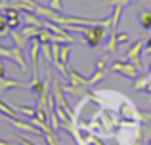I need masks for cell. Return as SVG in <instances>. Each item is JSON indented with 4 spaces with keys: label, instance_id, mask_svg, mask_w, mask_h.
<instances>
[{
    "label": "cell",
    "instance_id": "cell-1",
    "mask_svg": "<svg viewBox=\"0 0 151 145\" xmlns=\"http://www.w3.org/2000/svg\"><path fill=\"white\" fill-rule=\"evenodd\" d=\"M67 31H75V33H81L84 36V42L90 48H98L103 42V38L107 36V25L101 23H94V25H82V23H67L63 25Z\"/></svg>",
    "mask_w": 151,
    "mask_h": 145
},
{
    "label": "cell",
    "instance_id": "cell-2",
    "mask_svg": "<svg viewBox=\"0 0 151 145\" xmlns=\"http://www.w3.org/2000/svg\"><path fill=\"white\" fill-rule=\"evenodd\" d=\"M111 71L122 74V76H126V78H132V80H136V78L140 76V69H138L132 61H128V59H126V61L115 59L113 63H111Z\"/></svg>",
    "mask_w": 151,
    "mask_h": 145
},
{
    "label": "cell",
    "instance_id": "cell-3",
    "mask_svg": "<svg viewBox=\"0 0 151 145\" xmlns=\"http://www.w3.org/2000/svg\"><path fill=\"white\" fill-rule=\"evenodd\" d=\"M52 86H54V97H55V101H58V105H61V107L65 109V111L69 113L71 116H73L75 113H73V109H71L69 101H67V97H65V92H63V84H61V80L55 76L54 80H52ZM73 119H75V116H73Z\"/></svg>",
    "mask_w": 151,
    "mask_h": 145
},
{
    "label": "cell",
    "instance_id": "cell-4",
    "mask_svg": "<svg viewBox=\"0 0 151 145\" xmlns=\"http://www.w3.org/2000/svg\"><path fill=\"white\" fill-rule=\"evenodd\" d=\"M144 48H145V42L138 40V42H134V44L130 46L128 54H126V59L132 61L138 69H142V52H144Z\"/></svg>",
    "mask_w": 151,
    "mask_h": 145
},
{
    "label": "cell",
    "instance_id": "cell-5",
    "mask_svg": "<svg viewBox=\"0 0 151 145\" xmlns=\"http://www.w3.org/2000/svg\"><path fill=\"white\" fill-rule=\"evenodd\" d=\"M12 88H31V82H21L10 76H0V96H4Z\"/></svg>",
    "mask_w": 151,
    "mask_h": 145
},
{
    "label": "cell",
    "instance_id": "cell-6",
    "mask_svg": "<svg viewBox=\"0 0 151 145\" xmlns=\"http://www.w3.org/2000/svg\"><path fill=\"white\" fill-rule=\"evenodd\" d=\"M4 119H8L12 124H14L17 130H23V132H29V134H37V136H40L42 134V130L40 128H37L35 124H31V122H27V120H21V119H15V116H4Z\"/></svg>",
    "mask_w": 151,
    "mask_h": 145
},
{
    "label": "cell",
    "instance_id": "cell-7",
    "mask_svg": "<svg viewBox=\"0 0 151 145\" xmlns=\"http://www.w3.org/2000/svg\"><path fill=\"white\" fill-rule=\"evenodd\" d=\"M67 78H69V84L75 86V88H86L88 86V76L81 74L78 71H75L71 67H69V73H67Z\"/></svg>",
    "mask_w": 151,
    "mask_h": 145
},
{
    "label": "cell",
    "instance_id": "cell-8",
    "mask_svg": "<svg viewBox=\"0 0 151 145\" xmlns=\"http://www.w3.org/2000/svg\"><path fill=\"white\" fill-rule=\"evenodd\" d=\"M12 59H14L15 63L19 65V69H21V71H27V69H29V65H27V59H25V54H23V48H19V46H14V48H12Z\"/></svg>",
    "mask_w": 151,
    "mask_h": 145
},
{
    "label": "cell",
    "instance_id": "cell-9",
    "mask_svg": "<svg viewBox=\"0 0 151 145\" xmlns=\"http://www.w3.org/2000/svg\"><path fill=\"white\" fill-rule=\"evenodd\" d=\"M113 14H111V33H117V27L119 23H121V17H122V11H124L126 6H122V4H117V6H113Z\"/></svg>",
    "mask_w": 151,
    "mask_h": 145
},
{
    "label": "cell",
    "instance_id": "cell-10",
    "mask_svg": "<svg viewBox=\"0 0 151 145\" xmlns=\"http://www.w3.org/2000/svg\"><path fill=\"white\" fill-rule=\"evenodd\" d=\"M138 21H140V27L144 31L151 29V10L149 8H142L140 14H138Z\"/></svg>",
    "mask_w": 151,
    "mask_h": 145
},
{
    "label": "cell",
    "instance_id": "cell-11",
    "mask_svg": "<svg viewBox=\"0 0 151 145\" xmlns=\"http://www.w3.org/2000/svg\"><path fill=\"white\" fill-rule=\"evenodd\" d=\"M10 36L14 38L15 46H19V48H25V46H27V44L31 42L29 38H27V36H25V34H23V33H21L19 29H15V31H10Z\"/></svg>",
    "mask_w": 151,
    "mask_h": 145
},
{
    "label": "cell",
    "instance_id": "cell-12",
    "mask_svg": "<svg viewBox=\"0 0 151 145\" xmlns=\"http://www.w3.org/2000/svg\"><path fill=\"white\" fill-rule=\"evenodd\" d=\"M40 29H42V27H37V25H29V23H27V25H23V27H21L19 31H21V33L25 34V36L29 38V40H33V38H37L38 34H40Z\"/></svg>",
    "mask_w": 151,
    "mask_h": 145
},
{
    "label": "cell",
    "instance_id": "cell-13",
    "mask_svg": "<svg viewBox=\"0 0 151 145\" xmlns=\"http://www.w3.org/2000/svg\"><path fill=\"white\" fill-rule=\"evenodd\" d=\"M69 56H71V44H61V50H59V63L69 67Z\"/></svg>",
    "mask_w": 151,
    "mask_h": 145
},
{
    "label": "cell",
    "instance_id": "cell-14",
    "mask_svg": "<svg viewBox=\"0 0 151 145\" xmlns=\"http://www.w3.org/2000/svg\"><path fill=\"white\" fill-rule=\"evenodd\" d=\"M15 115H17V109H14L4 99H0V116H15Z\"/></svg>",
    "mask_w": 151,
    "mask_h": 145
},
{
    "label": "cell",
    "instance_id": "cell-15",
    "mask_svg": "<svg viewBox=\"0 0 151 145\" xmlns=\"http://www.w3.org/2000/svg\"><path fill=\"white\" fill-rule=\"evenodd\" d=\"M35 116H37L38 120H40V122H44V124H48V109L44 107V105L40 103V101H38V105H37V113H35Z\"/></svg>",
    "mask_w": 151,
    "mask_h": 145
},
{
    "label": "cell",
    "instance_id": "cell-16",
    "mask_svg": "<svg viewBox=\"0 0 151 145\" xmlns=\"http://www.w3.org/2000/svg\"><path fill=\"white\" fill-rule=\"evenodd\" d=\"M17 113H21L25 119H31V116H35V113H37V107L35 105H17Z\"/></svg>",
    "mask_w": 151,
    "mask_h": 145
},
{
    "label": "cell",
    "instance_id": "cell-17",
    "mask_svg": "<svg viewBox=\"0 0 151 145\" xmlns=\"http://www.w3.org/2000/svg\"><path fill=\"white\" fill-rule=\"evenodd\" d=\"M25 21L29 25H37V27H42V23H44L38 17V14H35V11H25Z\"/></svg>",
    "mask_w": 151,
    "mask_h": 145
},
{
    "label": "cell",
    "instance_id": "cell-18",
    "mask_svg": "<svg viewBox=\"0 0 151 145\" xmlns=\"http://www.w3.org/2000/svg\"><path fill=\"white\" fill-rule=\"evenodd\" d=\"M38 40H40V44H50L52 38H54V33H52L50 29H46V27H42L40 29V34H38Z\"/></svg>",
    "mask_w": 151,
    "mask_h": 145
},
{
    "label": "cell",
    "instance_id": "cell-19",
    "mask_svg": "<svg viewBox=\"0 0 151 145\" xmlns=\"http://www.w3.org/2000/svg\"><path fill=\"white\" fill-rule=\"evenodd\" d=\"M2 14H4V17H6V19H12V17H19V15H21V10H19L15 4H12V6L4 8Z\"/></svg>",
    "mask_w": 151,
    "mask_h": 145
},
{
    "label": "cell",
    "instance_id": "cell-20",
    "mask_svg": "<svg viewBox=\"0 0 151 145\" xmlns=\"http://www.w3.org/2000/svg\"><path fill=\"white\" fill-rule=\"evenodd\" d=\"M117 33H111L109 34V42H107V54H117Z\"/></svg>",
    "mask_w": 151,
    "mask_h": 145
},
{
    "label": "cell",
    "instance_id": "cell-21",
    "mask_svg": "<svg viewBox=\"0 0 151 145\" xmlns=\"http://www.w3.org/2000/svg\"><path fill=\"white\" fill-rule=\"evenodd\" d=\"M147 82H149V74H142V76H138L136 82H134V90H145V88H147Z\"/></svg>",
    "mask_w": 151,
    "mask_h": 145
},
{
    "label": "cell",
    "instance_id": "cell-22",
    "mask_svg": "<svg viewBox=\"0 0 151 145\" xmlns=\"http://www.w3.org/2000/svg\"><path fill=\"white\" fill-rule=\"evenodd\" d=\"M40 54H42V57H44L46 63H52V42L40 46Z\"/></svg>",
    "mask_w": 151,
    "mask_h": 145
},
{
    "label": "cell",
    "instance_id": "cell-23",
    "mask_svg": "<svg viewBox=\"0 0 151 145\" xmlns=\"http://www.w3.org/2000/svg\"><path fill=\"white\" fill-rule=\"evenodd\" d=\"M50 126H52V130H54V132H58L59 128H61V122H59V116H58V113H55V111L50 113Z\"/></svg>",
    "mask_w": 151,
    "mask_h": 145
},
{
    "label": "cell",
    "instance_id": "cell-24",
    "mask_svg": "<svg viewBox=\"0 0 151 145\" xmlns=\"http://www.w3.org/2000/svg\"><path fill=\"white\" fill-rule=\"evenodd\" d=\"M10 34V27H8V19H0V36H8Z\"/></svg>",
    "mask_w": 151,
    "mask_h": 145
},
{
    "label": "cell",
    "instance_id": "cell-25",
    "mask_svg": "<svg viewBox=\"0 0 151 145\" xmlns=\"http://www.w3.org/2000/svg\"><path fill=\"white\" fill-rule=\"evenodd\" d=\"M8 27H10V31L21 29V19H19V17H12V19H8Z\"/></svg>",
    "mask_w": 151,
    "mask_h": 145
},
{
    "label": "cell",
    "instance_id": "cell-26",
    "mask_svg": "<svg viewBox=\"0 0 151 145\" xmlns=\"http://www.w3.org/2000/svg\"><path fill=\"white\" fill-rule=\"evenodd\" d=\"M48 6L55 11H63V0H50Z\"/></svg>",
    "mask_w": 151,
    "mask_h": 145
},
{
    "label": "cell",
    "instance_id": "cell-27",
    "mask_svg": "<svg viewBox=\"0 0 151 145\" xmlns=\"http://www.w3.org/2000/svg\"><path fill=\"white\" fill-rule=\"evenodd\" d=\"M128 40H130L128 33H124V31H122V33H117V42H119V44H126Z\"/></svg>",
    "mask_w": 151,
    "mask_h": 145
},
{
    "label": "cell",
    "instance_id": "cell-28",
    "mask_svg": "<svg viewBox=\"0 0 151 145\" xmlns=\"http://www.w3.org/2000/svg\"><path fill=\"white\" fill-rule=\"evenodd\" d=\"M15 139H17L21 145H37L35 141H31V139H27L25 136H21V134H15Z\"/></svg>",
    "mask_w": 151,
    "mask_h": 145
},
{
    "label": "cell",
    "instance_id": "cell-29",
    "mask_svg": "<svg viewBox=\"0 0 151 145\" xmlns=\"http://www.w3.org/2000/svg\"><path fill=\"white\" fill-rule=\"evenodd\" d=\"M0 145H14V143L8 141V139H2V138H0Z\"/></svg>",
    "mask_w": 151,
    "mask_h": 145
},
{
    "label": "cell",
    "instance_id": "cell-30",
    "mask_svg": "<svg viewBox=\"0 0 151 145\" xmlns=\"http://www.w3.org/2000/svg\"><path fill=\"white\" fill-rule=\"evenodd\" d=\"M0 69H6V65H4V57L0 56Z\"/></svg>",
    "mask_w": 151,
    "mask_h": 145
},
{
    "label": "cell",
    "instance_id": "cell-31",
    "mask_svg": "<svg viewBox=\"0 0 151 145\" xmlns=\"http://www.w3.org/2000/svg\"><path fill=\"white\" fill-rule=\"evenodd\" d=\"M147 71L151 73V61H149V65H147Z\"/></svg>",
    "mask_w": 151,
    "mask_h": 145
},
{
    "label": "cell",
    "instance_id": "cell-32",
    "mask_svg": "<svg viewBox=\"0 0 151 145\" xmlns=\"http://www.w3.org/2000/svg\"><path fill=\"white\" fill-rule=\"evenodd\" d=\"M0 19H4V14H0Z\"/></svg>",
    "mask_w": 151,
    "mask_h": 145
},
{
    "label": "cell",
    "instance_id": "cell-33",
    "mask_svg": "<svg viewBox=\"0 0 151 145\" xmlns=\"http://www.w3.org/2000/svg\"><path fill=\"white\" fill-rule=\"evenodd\" d=\"M147 145H151V138H149V141H147Z\"/></svg>",
    "mask_w": 151,
    "mask_h": 145
}]
</instances>
